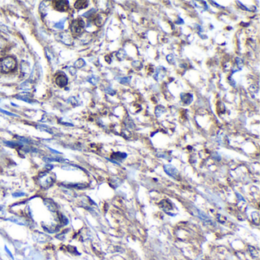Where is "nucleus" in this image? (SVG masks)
Segmentation results:
<instances>
[{
  "label": "nucleus",
  "mask_w": 260,
  "mask_h": 260,
  "mask_svg": "<svg viewBox=\"0 0 260 260\" xmlns=\"http://www.w3.org/2000/svg\"><path fill=\"white\" fill-rule=\"evenodd\" d=\"M38 180L42 187L47 189L54 184L55 177H54V174H51L50 172H44L39 174Z\"/></svg>",
  "instance_id": "obj_1"
},
{
  "label": "nucleus",
  "mask_w": 260,
  "mask_h": 260,
  "mask_svg": "<svg viewBox=\"0 0 260 260\" xmlns=\"http://www.w3.org/2000/svg\"><path fill=\"white\" fill-rule=\"evenodd\" d=\"M16 60L12 56H7L2 60L0 67H1L2 71L4 73H9V72L14 70L16 68Z\"/></svg>",
  "instance_id": "obj_2"
},
{
  "label": "nucleus",
  "mask_w": 260,
  "mask_h": 260,
  "mask_svg": "<svg viewBox=\"0 0 260 260\" xmlns=\"http://www.w3.org/2000/svg\"><path fill=\"white\" fill-rule=\"evenodd\" d=\"M85 23L81 18H76L72 22L70 25V31L73 35H79L84 30Z\"/></svg>",
  "instance_id": "obj_3"
},
{
  "label": "nucleus",
  "mask_w": 260,
  "mask_h": 260,
  "mask_svg": "<svg viewBox=\"0 0 260 260\" xmlns=\"http://www.w3.org/2000/svg\"><path fill=\"white\" fill-rule=\"evenodd\" d=\"M54 3V8L57 11L60 12H66L69 8V2L66 0H62V1H55Z\"/></svg>",
  "instance_id": "obj_4"
},
{
  "label": "nucleus",
  "mask_w": 260,
  "mask_h": 260,
  "mask_svg": "<svg viewBox=\"0 0 260 260\" xmlns=\"http://www.w3.org/2000/svg\"><path fill=\"white\" fill-rule=\"evenodd\" d=\"M164 171L171 177L174 179H177L179 177V171L172 165H165L164 166Z\"/></svg>",
  "instance_id": "obj_5"
},
{
  "label": "nucleus",
  "mask_w": 260,
  "mask_h": 260,
  "mask_svg": "<svg viewBox=\"0 0 260 260\" xmlns=\"http://www.w3.org/2000/svg\"><path fill=\"white\" fill-rule=\"evenodd\" d=\"M160 207H161L162 209L166 213L173 216V214H172V212H171L173 209H172V205L170 201H168V200H163V201H161V203H160Z\"/></svg>",
  "instance_id": "obj_6"
},
{
  "label": "nucleus",
  "mask_w": 260,
  "mask_h": 260,
  "mask_svg": "<svg viewBox=\"0 0 260 260\" xmlns=\"http://www.w3.org/2000/svg\"><path fill=\"white\" fill-rule=\"evenodd\" d=\"M166 73V70L165 67H163V66H158L156 68L154 76H153L154 79L156 80V81H160V80L164 78Z\"/></svg>",
  "instance_id": "obj_7"
},
{
  "label": "nucleus",
  "mask_w": 260,
  "mask_h": 260,
  "mask_svg": "<svg viewBox=\"0 0 260 260\" xmlns=\"http://www.w3.org/2000/svg\"><path fill=\"white\" fill-rule=\"evenodd\" d=\"M44 204L47 208V209L51 212H56L57 211V207H56V203L53 201L51 199L49 198H45L44 200Z\"/></svg>",
  "instance_id": "obj_8"
},
{
  "label": "nucleus",
  "mask_w": 260,
  "mask_h": 260,
  "mask_svg": "<svg viewBox=\"0 0 260 260\" xmlns=\"http://www.w3.org/2000/svg\"><path fill=\"white\" fill-rule=\"evenodd\" d=\"M55 82H56V84L58 86L64 87L65 85H66V84H67L68 79H67V77H66L64 74L63 75L60 74V75H58V76H56L55 79Z\"/></svg>",
  "instance_id": "obj_9"
},
{
  "label": "nucleus",
  "mask_w": 260,
  "mask_h": 260,
  "mask_svg": "<svg viewBox=\"0 0 260 260\" xmlns=\"http://www.w3.org/2000/svg\"><path fill=\"white\" fill-rule=\"evenodd\" d=\"M60 41L64 44H68V45H70L73 43V38H72L71 35H70L67 32H65V33H61L60 34Z\"/></svg>",
  "instance_id": "obj_10"
},
{
  "label": "nucleus",
  "mask_w": 260,
  "mask_h": 260,
  "mask_svg": "<svg viewBox=\"0 0 260 260\" xmlns=\"http://www.w3.org/2000/svg\"><path fill=\"white\" fill-rule=\"evenodd\" d=\"M181 100L185 105H190L193 101V95L191 93H182L180 95Z\"/></svg>",
  "instance_id": "obj_11"
},
{
  "label": "nucleus",
  "mask_w": 260,
  "mask_h": 260,
  "mask_svg": "<svg viewBox=\"0 0 260 260\" xmlns=\"http://www.w3.org/2000/svg\"><path fill=\"white\" fill-rule=\"evenodd\" d=\"M44 160L46 162H47V163H50V162H67L68 161L67 160H64V159L62 158V157H59V156H56V157L46 156V157H44Z\"/></svg>",
  "instance_id": "obj_12"
},
{
  "label": "nucleus",
  "mask_w": 260,
  "mask_h": 260,
  "mask_svg": "<svg viewBox=\"0 0 260 260\" xmlns=\"http://www.w3.org/2000/svg\"><path fill=\"white\" fill-rule=\"evenodd\" d=\"M6 146L8 147L11 148H22L23 147V144L22 143H17V142H12V141H3Z\"/></svg>",
  "instance_id": "obj_13"
},
{
  "label": "nucleus",
  "mask_w": 260,
  "mask_h": 260,
  "mask_svg": "<svg viewBox=\"0 0 260 260\" xmlns=\"http://www.w3.org/2000/svg\"><path fill=\"white\" fill-rule=\"evenodd\" d=\"M88 6V1L85 0H81V1H76L74 4V7L76 9H83Z\"/></svg>",
  "instance_id": "obj_14"
},
{
  "label": "nucleus",
  "mask_w": 260,
  "mask_h": 260,
  "mask_svg": "<svg viewBox=\"0 0 260 260\" xmlns=\"http://www.w3.org/2000/svg\"><path fill=\"white\" fill-rule=\"evenodd\" d=\"M15 98H16L17 99H19V100L23 101V102H28V103H30V104H33L34 103V101L32 100L31 99L29 98L28 95H16V96H15Z\"/></svg>",
  "instance_id": "obj_15"
},
{
  "label": "nucleus",
  "mask_w": 260,
  "mask_h": 260,
  "mask_svg": "<svg viewBox=\"0 0 260 260\" xmlns=\"http://www.w3.org/2000/svg\"><path fill=\"white\" fill-rule=\"evenodd\" d=\"M127 156H128L127 155V153H119V152H118V153H113L112 158H114V160H121L125 159L127 157Z\"/></svg>",
  "instance_id": "obj_16"
},
{
  "label": "nucleus",
  "mask_w": 260,
  "mask_h": 260,
  "mask_svg": "<svg viewBox=\"0 0 260 260\" xmlns=\"http://www.w3.org/2000/svg\"><path fill=\"white\" fill-rule=\"evenodd\" d=\"M166 108L162 105H158L155 108V114L156 117H160L162 113L165 112Z\"/></svg>",
  "instance_id": "obj_17"
},
{
  "label": "nucleus",
  "mask_w": 260,
  "mask_h": 260,
  "mask_svg": "<svg viewBox=\"0 0 260 260\" xmlns=\"http://www.w3.org/2000/svg\"><path fill=\"white\" fill-rule=\"evenodd\" d=\"M99 78L97 76H95V75H92V76H89V78L87 79V81L92 85H96L97 83H99Z\"/></svg>",
  "instance_id": "obj_18"
},
{
  "label": "nucleus",
  "mask_w": 260,
  "mask_h": 260,
  "mask_svg": "<svg viewBox=\"0 0 260 260\" xmlns=\"http://www.w3.org/2000/svg\"><path fill=\"white\" fill-rule=\"evenodd\" d=\"M66 18H62L60 21L56 22L55 25H54V28H56L57 29H63L64 28V25H65V22H66Z\"/></svg>",
  "instance_id": "obj_19"
},
{
  "label": "nucleus",
  "mask_w": 260,
  "mask_h": 260,
  "mask_svg": "<svg viewBox=\"0 0 260 260\" xmlns=\"http://www.w3.org/2000/svg\"><path fill=\"white\" fill-rule=\"evenodd\" d=\"M37 128H38L40 131H45V132L47 133H50V134H52V131H51V128H49L48 126L47 125H44V124H40V125H37Z\"/></svg>",
  "instance_id": "obj_20"
},
{
  "label": "nucleus",
  "mask_w": 260,
  "mask_h": 260,
  "mask_svg": "<svg viewBox=\"0 0 260 260\" xmlns=\"http://www.w3.org/2000/svg\"><path fill=\"white\" fill-rule=\"evenodd\" d=\"M117 80L121 84H128V83H131V78L130 76H128V77H121L117 78Z\"/></svg>",
  "instance_id": "obj_21"
},
{
  "label": "nucleus",
  "mask_w": 260,
  "mask_h": 260,
  "mask_svg": "<svg viewBox=\"0 0 260 260\" xmlns=\"http://www.w3.org/2000/svg\"><path fill=\"white\" fill-rule=\"evenodd\" d=\"M85 65V62L83 59H79L74 63V66L76 68H82Z\"/></svg>",
  "instance_id": "obj_22"
},
{
  "label": "nucleus",
  "mask_w": 260,
  "mask_h": 260,
  "mask_svg": "<svg viewBox=\"0 0 260 260\" xmlns=\"http://www.w3.org/2000/svg\"><path fill=\"white\" fill-rule=\"evenodd\" d=\"M26 195V193L25 192H23V191H15L14 193H12V196L14 198H21V197H24V196Z\"/></svg>",
  "instance_id": "obj_23"
},
{
  "label": "nucleus",
  "mask_w": 260,
  "mask_h": 260,
  "mask_svg": "<svg viewBox=\"0 0 260 260\" xmlns=\"http://www.w3.org/2000/svg\"><path fill=\"white\" fill-rule=\"evenodd\" d=\"M126 56H127V54L124 50H120L117 53V56L119 60H124Z\"/></svg>",
  "instance_id": "obj_24"
},
{
  "label": "nucleus",
  "mask_w": 260,
  "mask_h": 260,
  "mask_svg": "<svg viewBox=\"0 0 260 260\" xmlns=\"http://www.w3.org/2000/svg\"><path fill=\"white\" fill-rule=\"evenodd\" d=\"M249 249L253 256H254V257H258L259 256V252L256 250V248L253 247V246H249Z\"/></svg>",
  "instance_id": "obj_25"
},
{
  "label": "nucleus",
  "mask_w": 260,
  "mask_h": 260,
  "mask_svg": "<svg viewBox=\"0 0 260 260\" xmlns=\"http://www.w3.org/2000/svg\"><path fill=\"white\" fill-rule=\"evenodd\" d=\"M60 221H61V224H62L63 226H66V225H67L68 224H69V219L66 218L65 215L61 214Z\"/></svg>",
  "instance_id": "obj_26"
},
{
  "label": "nucleus",
  "mask_w": 260,
  "mask_h": 260,
  "mask_svg": "<svg viewBox=\"0 0 260 260\" xmlns=\"http://www.w3.org/2000/svg\"><path fill=\"white\" fill-rule=\"evenodd\" d=\"M0 112H2V113H3V114H6V115L11 116V117H15V118H18V117H19V116L17 115V114H14V113L9 112H8V111H6V110H4V109H2V108H0Z\"/></svg>",
  "instance_id": "obj_27"
},
{
  "label": "nucleus",
  "mask_w": 260,
  "mask_h": 260,
  "mask_svg": "<svg viewBox=\"0 0 260 260\" xmlns=\"http://www.w3.org/2000/svg\"><path fill=\"white\" fill-rule=\"evenodd\" d=\"M18 137V141H20L22 143H25V144H28L31 142L30 140L28 139V138H26V137Z\"/></svg>",
  "instance_id": "obj_28"
},
{
  "label": "nucleus",
  "mask_w": 260,
  "mask_h": 260,
  "mask_svg": "<svg viewBox=\"0 0 260 260\" xmlns=\"http://www.w3.org/2000/svg\"><path fill=\"white\" fill-rule=\"evenodd\" d=\"M166 60L167 61H168V63H170V64H174V63H176L175 57H174V56L172 55V54H169V55L167 56Z\"/></svg>",
  "instance_id": "obj_29"
},
{
  "label": "nucleus",
  "mask_w": 260,
  "mask_h": 260,
  "mask_svg": "<svg viewBox=\"0 0 260 260\" xmlns=\"http://www.w3.org/2000/svg\"><path fill=\"white\" fill-rule=\"evenodd\" d=\"M236 63H237V66H238L239 70H242V68H243V65L242 59H240L239 57H237V58H236Z\"/></svg>",
  "instance_id": "obj_30"
},
{
  "label": "nucleus",
  "mask_w": 260,
  "mask_h": 260,
  "mask_svg": "<svg viewBox=\"0 0 260 260\" xmlns=\"http://www.w3.org/2000/svg\"><path fill=\"white\" fill-rule=\"evenodd\" d=\"M105 91L106 93L109 94V95H114L116 94L115 90H114L113 89L111 88V87H108V88H106L105 89Z\"/></svg>",
  "instance_id": "obj_31"
},
{
  "label": "nucleus",
  "mask_w": 260,
  "mask_h": 260,
  "mask_svg": "<svg viewBox=\"0 0 260 260\" xmlns=\"http://www.w3.org/2000/svg\"><path fill=\"white\" fill-rule=\"evenodd\" d=\"M95 12V9H91L90 11L87 12H85V14H83V16L85 17H89V16H93V14Z\"/></svg>",
  "instance_id": "obj_32"
},
{
  "label": "nucleus",
  "mask_w": 260,
  "mask_h": 260,
  "mask_svg": "<svg viewBox=\"0 0 260 260\" xmlns=\"http://www.w3.org/2000/svg\"><path fill=\"white\" fill-rule=\"evenodd\" d=\"M5 251H6V253H7V254L8 255V256H9V257L11 258L12 259H14V256H13L12 253L11 251L8 249V248L6 246H5Z\"/></svg>",
  "instance_id": "obj_33"
},
{
  "label": "nucleus",
  "mask_w": 260,
  "mask_h": 260,
  "mask_svg": "<svg viewBox=\"0 0 260 260\" xmlns=\"http://www.w3.org/2000/svg\"><path fill=\"white\" fill-rule=\"evenodd\" d=\"M132 65L133 66H134V67H137V68H139V69H141L142 67V65L141 63L139 62V61H134V62L132 63Z\"/></svg>",
  "instance_id": "obj_34"
},
{
  "label": "nucleus",
  "mask_w": 260,
  "mask_h": 260,
  "mask_svg": "<svg viewBox=\"0 0 260 260\" xmlns=\"http://www.w3.org/2000/svg\"><path fill=\"white\" fill-rule=\"evenodd\" d=\"M237 3H238V6H239V7H240L241 8H242L243 10H245V11H249V8H248L247 7H246L245 6H243V5L242 4V3L240 2H239V1H237Z\"/></svg>",
  "instance_id": "obj_35"
},
{
  "label": "nucleus",
  "mask_w": 260,
  "mask_h": 260,
  "mask_svg": "<svg viewBox=\"0 0 260 260\" xmlns=\"http://www.w3.org/2000/svg\"><path fill=\"white\" fill-rule=\"evenodd\" d=\"M176 23L178 24V25H182V24H184V21H183L180 17H178V20L176 21Z\"/></svg>",
  "instance_id": "obj_36"
},
{
  "label": "nucleus",
  "mask_w": 260,
  "mask_h": 260,
  "mask_svg": "<svg viewBox=\"0 0 260 260\" xmlns=\"http://www.w3.org/2000/svg\"><path fill=\"white\" fill-rule=\"evenodd\" d=\"M47 148H48V150H51V152H52V153H56V154H61V153L60 152H59V151H57V150H54V149H52V148H51V147H47Z\"/></svg>",
  "instance_id": "obj_37"
},
{
  "label": "nucleus",
  "mask_w": 260,
  "mask_h": 260,
  "mask_svg": "<svg viewBox=\"0 0 260 260\" xmlns=\"http://www.w3.org/2000/svg\"><path fill=\"white\" fill-rule=\"evenodd\" d=\"M228 79L230 80V85H231L232 86L235 87V86H236V83H235V81H234V80L233 79H232L231 77H230H230L228 78Z\"/></svg>",
  "instance_id": "obj_38"
},
{
  "label": "nucleus",
  "mask_w": 260,
  "mask_h": 260,
  "mask_svg": "<svg viewBox=\"0 0 260 260\" xmlns=\"http://www.w3.org/2000/svg\"><path fill=\"white\" fill-rule=\"evenodd\" d=\"M45 168L47 169V170H48V171H50V170H51V169H52L53 168H54V166H53V165H51V164H48V165H47V166L45 167Z\"/></svg>",
  "instance_id": "obj_39"
},
{
  "label": "nucleus",
  "mask_w": 260,
  "mask_h": 260,
  "mask_svg": "<svg viewBox=\"0 0 260 260\" xmlns=\"http://www.w3.org/2000/svg\"><path fill=\"white\" fill-rule=\"evenodd\" d=\"M211 3H213V5H214V6H217V7H220V8H223V7H222V6H220V5H218V4H217V3H216V2H214V1H211Z\"/></svg>",
  "instance_id": "obj_40"
}]
</instances>
